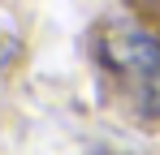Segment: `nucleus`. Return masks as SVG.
Here are the masks:
<instances>
[{"label": "nucleus", "instance_id": "f257e3e1", "mask_svg": "<svg viewBox=\"0 0 160 155\" xmlns=\"http://www.w3.org/2000/svg\"><path fill=\"white\" fill-rule=\"evenodd\" d=\"M100 56L138 112H160V43L147 30L112 22L100 39Z\"/></svg>", "mask_w": 160, "mask_h": 155}]
</instances>
